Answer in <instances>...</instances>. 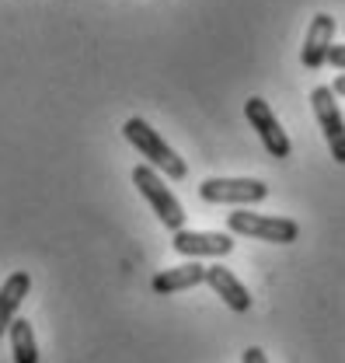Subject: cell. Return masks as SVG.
I'll list each match as a JSON object with an SVG mask.
<instances>
[{
  "mask_svg": "<svg viewBox=\"0 0 345 363\" xmlns=\"http://www.w3.org/2000/svg\"><path fill=\"white\" fill-rule=\"evenodd\" d=\"M241 363H268V357H265V350H259V346H251V350H244V357H241Z\"/></svg>",
  "mask_w": 345,
  "mask_h": 363,
  "instance_id": "cell-14",
  "label": "cell"
},
{
  "mask_svg": "<svg viewBox=\"0 0 345 363\" xmlns=\"http://www.w3.org/2000/svg\"><path fill=\"white\" fill-rule=\"evenodd\" d=\"M335 98H339L335 91L328 88V84H321V88L310 91V108H314V116H317V126H321V133H324V143H328L332 157H335L339 164H345V116Z\"/></svg>",
  "mask_w": 345,
  "mask_h": 363,
  "instance_id": "cell-4",
  "label": "cell"
},
{
  "mask_svg": "<svg viewBox=\"0 0 345 363\" xmlns=\"http://www.w3.org/2000/svg\"><path fill=\"white\" fill-rule=\"evenodd\" d=\"M335 18L332 14H314V21H310V28H307V35H303V49H300V63L307 70H321L324 63H328V49L335 43Z\"/></svg>",
  "mask_w": 345,
  "mask_h": 363,
  "instance_id": "cell-8",
  "label": "cell"
},
{
  "mask_svg": "<svg viewBox=\"0 0 345 363\" xmlns=\"http://www.w3.org/2000/svg\"><path fill=\"white\" fill-rule=\"evenodd\" d=\"M174 252L178 255H192V259H223L234 252V238L220 234V230H174Z\"/></svg>",
  "mask_w": 345,
  "mask_h": 363,
  "instance_id": "cell-7",
  "label": "cell"
},
{
  "mask_svg": "<svg viewBox=\"0 0 345 363\" xmlns=\"http://www.w3.org/2000/svg\"><path fill=\"white\" fill-rule=\"evenodd\" d=\"M244 116H248V123L255 126V133L261 136V143H265V150H268L272 157H279V161L290 157L293 143H290V136L279 126V119H276V112L268 108L265 98H248V101H244Z\"/></svg>",
  "mask_w": 345,
  "mask_h": 363,
  "instance_id": "cell-6",
  "label": "cell"
},
{
  "mask_svg": "<svg viewBox=\"0 0 345 363\" xmlns=\"http://www.w3.org/2000/svg\"><path fill=\"white\" fill-rule=\"evenodd\" d=\"M11 332V353H14V363H39V342H35V328L32 321L14 315V321L7 325Z\"/></svg>",
  "mask_w": 345,
  "mask_h": 363,
  "instance_id": "cell-12",
  "label": "cell"
},
{
  "mask_svg": "<svg viewBox=\"0 0 345 363\" xmlns=\"http://www.w3.org/2000/svg\"><path fill=\"white\" fill-rule=\"evenodd\" d=\"M28 286H32V276H28L25 269L11 272V276L4 279V286H0V335H4L7 325L14 321L18 308H21V301H25V294H28Z\"/></svg>",
  "mask_w": 345,
  "mask_h": 363,
  "instance_id": "cell-11",
  "label": "cell"
},
{
  "mask_svg": "<svg viewBox=\"0 0 345 363\" xmlns=\"http://www.w3.org/2000/svg\"><path fill=\"white\" fill-rule=\"evenodd\" d=\"M123 133H126V140H130L132 147L150 161V168H157V172H164L171 182H181L185 175H188V164L174 154L171 147L157 136V130H150V123L147 119H140V116H132V119H126V126H123Z\"/></svg>",
  "mask_w": 345,
  "mask_h": 363,
  "instance_id": "cell-1",
  "label": "cell"
},
{
  "mask_svg": "<svg viewBox=\"0 0 345 363\" xmlns=\"http://www.w3.org/2000/svg\"><path fill=\"white\" fill-rule=\"evenodd\" d=\"M332 91H335V94H342V98H345V74H339V77H335V84H332Z\"/></svg>",
  "mask_w": 345,
  "mask_h": 363,
  "instance_id": "cell-15",
  "label": "cell"
},
{
  "mask_svg": "<svg viewBox=\"0 0 345 363\" xmlns=\"http://www.w3.org/2000/svg\"><path fill=\"white\" fill-rule=\"evenodd\" d=\"M203 203H227V206H255L268 196L261 179H206L199 185Z\"/></svg>",
  "mask_w": 345,
  "mask_h": 363,
  "instance_id": "cell-5",
  "label": "cell"
},
{
  "mask_svg": "<svg viewBox=\"0 0 345 363\" xmlns=\"http://www.w3.org/2000/svg\"><path fill=\"white\" fill-rule=\"evenodd\" d=\"M199 283H206V266L188 262V266H178V269H161L154 276L150 290L161 294V297H168V294H178V290H192Z\"/></svg>",
  "mask_w": 345,
  "mask_h": 363,
  "instance_id": "cell-10",
  "label": "cell"
},
{
  "mask_svg": "<svg viewBox=\"0 0 345 363\" xmlns=\"http://www.w3.org/2000/svg\"><path fill=\"white\" fill-rule=\"evenodd\" d=\"M206 283H210V290H213L230 311L244 315V311L251 308V294H248V286L227 269V266H206Z\"/></svg>",
  "mask_w": 345,
  "mask_h": 363,
  "instance_id": "cell-9",
  "label": "cell"
},
{
  "mask_svg": "<svg viewBox=\"0 0 345 363\" xmlns=\"http://www.w3.org/2000/svg\"><path fill=\"white\" fill-rule=\"evenodd\" d=\"M132 185L143 192V199L154 206L157 220L168 227V230H181V227H185V217H188V213H185L181 199H178L171 189L161 182L157 168H150V164H136V168H132Z\"/></svg>",
  "mask_w": 345,
  "mask_h": 363,
  "instance_id": "cell-3",
  "label": "cell"
},
{
  "mask_svg": "<svg viewBox=\"0 0 345 363\" xmlns=\"http://www.w3.org/2000/svg\"><path fill=\"white\" fill-rule=\"evenodd\" d=\"M328 63H332V67H339V70H345V45L332 43V49H328Z\"/></svg>",
  "mask_w": 345,
  "mask_h": 363,
  "instance_id": "cell-13",
  "label": "cell"
},
{
  "mask_svg": "<svg viewBox=\"0 0 345 363\" xmlns=\"http://www.w3.org/2000/svg\"><path fill=\"white\" fill-rule=\"evenodd\" d=\"M227 230L241 238H255L268 245H293L300 238V224L290 217H268V213H251V210H234L227 213Z\"/></svg>",
  "mask_w": 345,
  "mask_h": 363,
  "instance_id": "cell-2",
  "label": "cell"
}]
</instances>
